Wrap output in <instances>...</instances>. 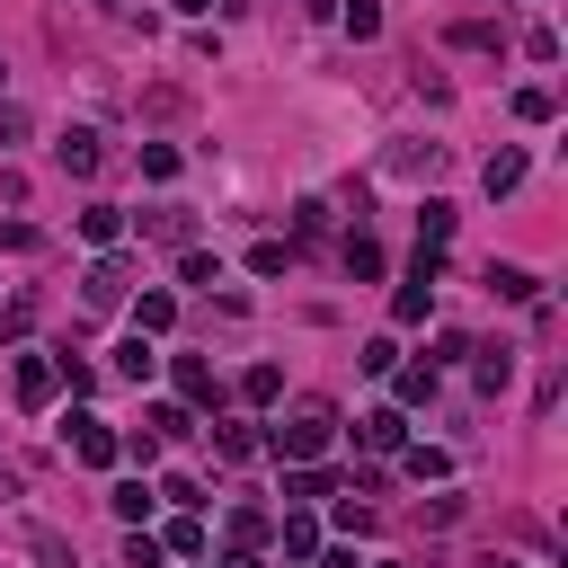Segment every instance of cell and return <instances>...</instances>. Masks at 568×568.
<instances>
[{"label":"cell","instance_id":"1f68e13d","mask_svg":"<svg viewBox=\"0 0 568 568\" xmlns=\"http://www.w3.org/2000/svg\"><path fill=\"white\" fill-rule=\"evenodd\" d=\"M142 178H178V151L169 142H142Z\"/></svg>","mask_w":568,"mask_h":568},{"label":"cell","instance_id":"5bb4252c","mask_svg":"<svg viewBox=\"0 0 568 568\" xmlns=\"http://www.w3.org/2000/svg\"><path fill=\"white\" fill-rule=\"evenodd\" d=\"M390 382H399V408H426L435 399V364H390Z\"/></svg>","mask_w":568,"mask_h":568},{"label":"cell","instance_id":"7402d4cb","mask_svg":"<svg viewBox=\"0 0 568 568\" xmlns=\"http://www.w3.org/2000/svg\"><path fill=\"white\" fill-rule=\"evenodd\" d=\"M231 541H240V550L275 541V515H266V506H240V515H231Z\"/></svg>","mask_w":568,"mask_h":568},{"label":"cell","instance_id":"6da1fadb","mask_svg":"<svg viewBox=\"0 0 568 568\" xmlns=\"http://www.w3.org/2000/svg\"><path fill=\"white\" fill-rule=\"evenodd\" d=\"M328 435H337V408H328V399H302L266 444H275L284 462H320V453H328Z\"/></svg>","mask_w":568,"mask_h":568},{"label":"cell","instance_id":"f1b7e54d","mask_svg":"<svg viewBox=\"0 0 568 568\" xmlns=\"http://www.w3.org/2000/svg\"><path fill=\"white\" fill-rule=\"evenodd\" d=\"M178 275H186V284H204V293H213V284H222V257H204V248H186V266H178Z\"/></svg>","mask_w":568,"mask_h":568},{"label":"cell","instance_id":"836d02e7","mask_svg":"<svg viewBox=\"0 0 568 568\" xmlns=\"http://www.w3.org/2000/svg\"><path fill=\"white\" fill-rule=\"evenodd\" d=\"M18 133H27V106H9V98H0V142H18Z\"/></svg>","mask_w":568,"mask_h":568},{"label":"cell","instance_id":"52a82bcc","mask_svg":"<svg viewBox=\"0 0 568 568\" xmlns=\"http://www.w3.org/2000/svg\"><path fill=\"white\" fill-rule=\"evenodd\" d=\"M106 506H115L124 524H151V506H160V488H151V479H115V488H106Z\"/></svg>","mask_w":568,"mask_h":568},{"label":"cell","instance_id":"e575fe53","mask_svg":"<svg viewBox=\"0 0 568 568\" xmlns=\"http://www.w3.org/2000/svg\"><path fill=\"white\" fill-rule=\"evenodd\" d=\"M311 559H320V568H364L355 550H311Z\"/></svg>","mask_w":568,"mask_h":568},{"label":"cell","instance_id":"e0dca14e","mask_svg":"<svg viewBox=\"0 0 568 568\" xmlns=\"http://www.w3.org/2000/svg\"><path fill=\"white\" fill-rule=\"evenodd\" d=\"M284 497H293V506H311V497H337V479H328L320 462H293V479H284Z\"/></svg>","mask_w":568,"mask_h":568},{"label":"cell","instance_id":"9c48e42d","mask_svg":"<svg viewBox=\"0 0 568 568\" xmlns=\"http://www.w3.org/2000/svg\"><path fill=\"white\" fill-rule=\"evenodd\" d=\"M178 390H186L195 408H213V399H222V382H213V364H204V355H178Z\"/></svg>","mask_w":568,"mask_h":568},{"label":"cell","instance_id":"4fadbf2b","mask_svg":"<svg viewBox=\"0 0 568 568\" xmlns=\"http://www.w3.org/2000/svg\"><path fill=\"white\" fill-rule=\"evenodd\" d=\"M337 257H346V275H355V284H373V275H382V240H364V231H346V248H337Z\"/></svg>","mask_w":568,"mask_h":568},{"label":"cell","instance_id":"2e32d148","mask_svg":"<svg viewBox=\"0 0 568 568\" xmlns=\"http://www.w3.org/2000/svg\"><path fill=\"white\" fill-rule=\"evenodd\" d=\"M399 470H408V479H453V453H444V444H408Z\"/></svg>","mask_w":568,"mask_h":568},{"label":"cell","instance_id":"4316f807","mask_svg":"<svg viewBox=\"0 0 568 568\" xmlns=\"http://www.w3.org/2000/svg\"><path fill=\"white\" fill-rule=\"evenodd\" d=\"M284 266H293L284 240H257V248H248V275H284Z\"/></svg>","mask_w":568,"mask_h":568},{"label":"cell","instance_id":"d6a6232c","mask_svg":"<svg viewBox=\"0 0 568 568\" xmlns=\"http://www.w3.org/2000/svg\"><path fill=\"white\" fill-rule=\"evenodd\" d=\"M36 240H44L36 222H0V248H36Z\"/></svg>","mask_w":568,"mask_h":568},{"label":"cell","instance_id":"ac0fdd59","mask_svg":"<svg viewBox=\"0 0 568 568\" xmlns=\"http://www.w3.org/2000/svg\"><path fill=\"white\" fill-rule=\"evenodd\" d=\"M275 541H284V559H311L320 550V524L311 515H275Z\"/></svg>","mask_w":568,"mask_h":568},{"label":"cell","instance_id":"484cf974","mask_svg":"<svg viewBox=\"0 0 568 568\" xmlns=\"http://www.w3.org/2000/svg\"><path fill=\"white\" fill-rule=\"evenodd\" d=\"M160 550H178V559H195V550H204V524H195V515H178V524L160 532Z\"/></svg>","mask_w":568,"mask_h":568},{"label":"cell","instance_id":"ba28073f","mask_svg":"<svg viewBox=\"0 0 568 568\" xmlns=\"http://www.w3.org/2000/svg\"><path fill=\"white\" fill-rule=\"evenodd\" d=\"M115 373H124V382H151V373H160V346H151L142 328H133V337L115 346Z\"/></svg>","mask_w":568,"mask_h":568},{"label":"cell","instance_id":"8fae6325","mask_svg":"<svg viewBox=\"0 0 568 568\" xmlns=\"http://www.w3.org/2000/svg\"><path fill=\"white\" fill-rule=\"evenodd\" d=\"M355 435H364L373 453H399V435H408V417H399V408H373V417H355Z\"/></svg>","mask_w":568,"mask_h":568},{"label":"cell","instance_id":"30bf717a","mask_svg":"<svg viewBox=\"0 0 568 568\" xmlns=\"http://www.w3.org/2000/svg\"><path fill=\"white\" fill-rule=\"evenodd\" d=\"M142 426H151L160 444H186V435H195V417H186L178 399H151V408H142Z\"/></svg>","mask_w":568,"mask_h":568},{"label":"cell","instance_id":"d590c367","mask_svg":"<svg viewBox=\"0 0 568 568\" xmlns=\"http://www.w3.org/2000/svg\"><path fill=\"white\" fill-rule=\"evenodd\" d=\"M178 9H186V18H204V9H213V0H178Z\"/></svg>","mask_w":568,"mask_h":568},{"label":"cell","instance_id":"4dcf8cb0","mask_svg":"<svg viewBox=\"0 0 568 568\" xmlns=\"http://www.w3.org/2000/svg\"><path fill=\"white\" fill-rule=\"evenodd\" d=\"M515 115L524 124H550V89H515Z\"/></svg>","mask_w":568,"mask_h":568},{"label":"cell","instance_id":"9a60e30c","mask_svg":"<svg viewBox=\"0 0 568 568\" xmlns=\"http://www.w3.org/2000/svg\"><path fill=\"white\" fill-rule=\"evenodd\" d=\"M213 453H222V462H248V453H257V426H248V417H222V426H213Z\"/></svg>","mask_w":568,"mask_h":568},{"label":"cell","instance_id":"7c38bea8","mask_svg":"<svg viewBox=\"0 0 568 568\" xmlns=\"http://www.w3.org/2000/svg\"><path fill=\"white\" fill-rule=\"evenodd\" d=\"M80 240H89V248H115V240H124V213H115V204H89V213H80Z\"/></svg>","mask_w":568,"mask_h":568},{"label":"cell","instance_id":"3957f363","mask_svg":"<svg viewBox=\"0 0 568 568\" xmlns=\"http://www.w3.org/2000/svg\"><path fill=\"white\" fill-rule=\"evenodd\" d=\"M9 390H18V408H44V399L62 390V373H53V355H18V364H9Z\"/></svg>","mask_w":568,"mask_h":568},{"label":"cell","instance_id":"d6986e66","mask_svg":"<svg viewBox=\"0 0 568 568\" xmlns=\"http://www.w3.org/2000/svg\"><path fill=\"white\" fill-rule=\"evenodd\" d=\"M479 186H488V195H515V186H524V151H497V160L479 169Z\"/></svg>","mask_w":568,"mask_h":568},{"label":"cell","instance_id":"74e56055","mask_svg":"<svg viewBox=\"0 0 568 568\" xmlns=\"http://www.w3.org/2000/svg\"><path fill=\"white\" fill-rule=\"evenodd\" d=\"M373 568H408V559H373Z\"/></svg>","mask_w":568,"mask_h":568},{"label":"cell","instance_id":"83f0119b","mask_svg":"<svg viewBox=\"0 0 568 568\" xmlns=\"http://www.w3.org/2000/svg\"><path fill=\"white\" fill-rule=\"evenodd\" d=\"M506 382H515V355L488 346V355H479V390H506Z\"/></svg>","mask_w":568,"mask_h":568},{"label":"cell","instance_id":"7a4b0ae2","mask_svg":"<svg viewBox=\"0 0 568 568\" xmlns=\"http://www.w3.org/2000/svg\"><path fill=\"white\" fill-rule=\"evenodd\" d=\"M62 444H71V462H89V470H115V426H106V417L71 408V417H62Z\"/></svg>","mask_w":568,"mask_h":568},{"label":"cell","instance_id":"8d00e7d4","mask_svg":"<svg viewBox=\"0 0 568 568\" xmlns=\"http://www.w3.org/2000/svg\"><path fill=\"white\" fill-rule=\"evenodd\" d=\"M231 568H266V559H257V550H240V559H231Z\"/></svg>","mask_w":568,"mask_h":568},{"label":"cell","instance_id":"603a6c76","mask_svg":"<svg viewBox=\"0 0 568 568\" xmlns=\"http://www.w3.org/2000/svg\"><path fill=\"white\" fill-rule=\"evenodd\" d=\"M444 240H453V204L426 195V213H417V248H444Z\"/></svg>","mask_w":568,"mask_h":568},{"label":"cell","instance_id":"5b68a950","mask_svg":"<svg viewBox=\"0 0 568 568\" xmlns=\"http://www.w3.org/2000/svg\"><path fill=\"white\" fill-rule=\"evenodd\" d=\"M53 160H62L71 178H98V160H106V151H98V133H89V124H62V142H53Z\"/></svg>","mask_w":568,"mask_h":568},{"label":"cell","instance_id":"44dd1931","mask_svg":"<svg viewBox=\"0 0 568 568\" xmlns=\"http://www.w3.org/2000/svg\"><path fill=\"white\" fill-rule=\"evenodd\" d=\"M169 320H178L169 293H142V302H133V328H142V337H169Z\"/></svg>","mask_w":568,"mask_h":568},{"label":"cell","instance_id":"cb8c5ba5","mask_svg":"<svg viewBox=\"0 0 568 568\" xmlns=\"http://www.w3.org/2000/svg\"><path fill=\"white\" fill-rule=\"evenodd\" d=\"M240 399H257V408L284 399V373H275V364H248V373H240Z\"/></svg>","mask_w":568,"mask_h":568},{"label":"cell","instance_id":"ffe728a7","mask_svg":"<svg viewBox=\"0 0 568 568\" xmlns=\"http://www.w3.org/2000/svg\"><path fill=\"white\" fill-rule=\"evenodd\" d=\"M426 302H435V284H426V275H408V284L390 293V320H408V328H417V320H426Z\"/></svg>","mask_w":568,"mask_h":568},{"label":"cell","instance_id":"277c9868","mask_svg":"<svg viewBox=\"0 0 568 568\" xmlns=\"http://www.w3.org/2000/svg\"><path fill=\"white\" fill-rule=\"evenodd\" d=\"M124 284H133V266H124V257L106 248V257L89 266V284H80V302H89V311H115V302H124Z\"/></svg>","mask_w":568,"mask_h":568},{"label":"cell","instance_id":"8992f818","mask_svg":"<svg viewBox=\"0 0 568 568\" xmlns=\"http://www.w3.org/2000/svg\"><path fill=\"white\" fill-rule=\"evenodd\" d=\"M488 293H497V302H532V293H541V275H532V266H515V257H488Z\"/></svg>","mask_w":568,"mask_h":568},{"label":"cell","instance_id":"f546056e","mask_svg":"<svg viewBox=\"0 0 568 568\" xmlns=\"http://www.w3.org/2000/svg\"><path fill=\"white\" fill-rule=\"evenodd\" d=\"M160 559H169V550H160L151 532H124V568H160Z\"/></svg>","mask_w":568,"mask_h":568},{"label":"cell","instance_id":"d4e9b609","mask_svg":"<svg viewBox=\"0 0 568 568\" xmlns=\"http://www.w3.org/2000/svg\"><path fill=\"white\" fill-rule=\"evenodd\" d=\"M337 18H346V36H355V44H373V36H382V0H346Z\"/></svg>","mask_w":568,"mask_h":568}]
</instances>
